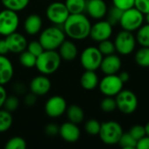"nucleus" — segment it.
Wrapping results in <instances>:
<instances>
[{
    "instance_id": "f03ea898",
    "label": "nucleus",
    "mask_w": 149,
    "mask_h": 149,
    "mask_svg": "<svg viewBox=\"0 0 149 149\" xmlns=\"http://www.w3.org/2000/svg\"><path fill=\"white\" fill-rule=\"evenodd\" d=\"M61 57L56 50H45L37 57L36 68L44 75H50L57 72L61 64Z\"/></svg>"
},
{
    "instance_id": "f8f14e48",
    "label": "nucleus",
    "mask_w": 149,
    "mask_h": 149,
    "mask_svg": "<svg viewBox=\"0 0 149 149\" xmlns=\"http://www.w3.org/2000/svg\"><path fill=\"white\" fill-rule=\"evenodd\" d=\"M67 108L65 100L58 95L51 97L45 105V111L47 116L51 118H58L62 116Z\"/></svg>"
},
{
    "instance_id": "6e6552de",
    "label": "nucleus",
    "mask_w": 149,
    "mask_h": 149,
    "mask_svg": "<svg viewBox=\"0 0 149 149\" xmlns=\"http://www.w3.org/2000/svg\"><path fill=\"white\" fill-rule=\"evenodd\" d=\"M103 55L98 47H86L80 55V64L85 70L96 71L100 68Z\"/></svg>"
},
{
    "instance_id": "de8ad7c7",
    "label": "nucleus",
    "mask_w": 149,
    "mask_h": 149,
    "mask_svg": "<svg viewBox=\"0 0 149 149\" xmlns=\"http://www.w3.org/2000/svg\"><path fill=\"white\" fill-rule=\"evenodd\" d=\"M118 75H119L120 79L122 80L123 83H126V82H127V81L130 79V75H129V73H128L127 72H126V71L120 72Z\"/></svg>"
},
{
    "instance_id": "393cba45",
    "label": "nucleus",
    "mask_w": 149,
    "mask_h": 149,
    "mask_svg": "<svg viewBox=\"0 0 149 149\" xmlns=\"http://www.w3.org/2000/svg\"><path fill=\"white\" fill-rule=\"evenodd\" d=\"M136 64L143 68H149V47L141 46L134 56Z\"/></svg>"
},
{
    "instance_id": "c756f323",
    "label": "nucleus",
    "mask_w": 149,
    "mask_h": 149,
    "mask_svg": "<svg viewBox=\"0 0 149 149\" xmlns=\"http://www.w3.org/2000/svg\"><path fill=\"white\" fill-rule=\"evenodd\" d=\"M118 144L122 148L134 149L136 148V146H137V141L129 134V132L123 133Z\"/></svg>"
},
{
    "instance_id": "c85d7f7f",
    "label": "nucleus",
    "mask_w": 149,
    "mask_h": 149,
    "mask_svg": "<svg viewBox=\"0 0 149 149\" xmlns=\"http://www.w3.org/2000/svg\"><path fill=\"white\" fill-rule=\"evenodd\" d=\"M19 62L25 68H32L36 65L37 57L31 53L29 51L25 50L19 53Z\"/></svg>"
},
{
    "instance_id": "4468645a",
    "label": "nucleus",
    "mask_w": 149,
    "mask_h": 149,
    "mask_svg": "<svg viewBox=\"0 0 149 149\" xmlns=\"http://www.w3.org/2000/svg\"><path fill=\"white\" fill-rule=\"evenodd\" d=\"M5 41L10 52L12 53H21L27 48V39L25 37L17 31L5 37Z\"/></svg>"
},
{
    "instance_id": "2f4dec72",
    "label": "nucleus",
    "mask_w": 149,
    "mask_h": 149,
    "mask_svg": "<svg viewBox=\"0 0 149 149\" xmlns=\"http://www.w3.org/2000/svg\"><path fill=\"white\" fill-rule=\"evenodd\" d=\"M100 127L101 123L95 119H90L85 124V130L90 135H99Z\"/></svg>"
},
{
    "instance_id": "f704fd0d",
    "label": "nucleus",
    "mask_w": 149,
    "mask_h": 149,
    "mask_svg": "<svg viewBox=\"0 0 149 149\" xmlns=\"http://www.w3.org/2000/svg\"><path fill=\"white\" fill-rule=\"evenodd\" d=\"M98 49L102 53L103 56L113 54L115 52V45L114 43L112 42L110 39H106L101 42H99Z\"/></svg>"
},
{
    "instance_id": "0eeeda50",
    "label": "nucleus",
    "mask_w": 149,
    "mask_h": 149,
    "mask_svg": "<svg viewBox=\"0 0 149 149\" xmlns=\"http://www.w3.org/2000/svg\"><path fill=\"white\" fill-rule=\"evenodd\" d=\"M113 43L115 51L120 55L127 56L134 52L137 41L133 32L123 30L116 35Z\"/></svg>"
},
{
    "instance_id": "b1692460",
    "label": "nucleus",
    "mask_w": 149,
    "mask_h": 149,
    "mask_svg": "<svg viewBox=\"0 0 149 149\" xmlns=\"http://www.w3.org/2000/svg\"><path fill=\"white\" fill-rule=\"evenodd\" d=\"M65 4L70 14H79L86 10V0H65Z\"/></svg>"
},
{
    "instance_id": "a878e982",
    "label": "nucleus",
    "mask_w": 149,
    "mask_h": 149,
    "mask_svg": "<svg viewBox=\"0 0 149 149\" xmlns=\"http://www.w3.org/2000/svg\"><path fill=\"white\" fill-rule=\"evenodd\" d=\"M1 2L5 9L17 12L25 9L29 4L30 0H1Z\"/></svg>"
},
{
    "instance_id": "37998d69",
    "label": "nucleus",
    "mask_w": 149,
    "mask_h": 149,
    "mask_svg": "<svg viewBox=\"0 0 149 149\" xmlns=\"http://www.w3.org/2000/svg\"><path fill=\"white\" fill-rule=\"evenodd\" d=\"M26 86L22 82H17L13 85V91L17 94H24L26 93Z\"/></svg>"
},
{
    "instance_id": "20e7f679",
    "label": "nucleus",
    "mask_w": 149,
    "mask_h": 149,
    "mask_svg": "<svg viewBox=\"0 0 149 149\" xmlns=\"http://www.w3.org/2000/svg\"><path fill=\"white\" fill-rule=\"evenodd\" d=\"M123 133V128L119 122L115 120H108L101 123L99 136L104 144L113 146L119 143Z\"/></svg>"
},
{
    "instance_id": "a211bd4d",
    "label": "nucleus",
    "mask_w": 149,
    "mask_h": 149,
    "mask_svg": "<svg viewBox=\"0 0 149 149\" xmlns=\"http://www.w3.org/2000/svg\"><path fill=\"white\" fill-rule=\"evenodd\" d=\"M86 10L91 17L100 20L107 16L108 10L104 0H86Z\"/></svg>"
},
{
    "instance_id": "ea45409f",
    "label": "nucleus",
    "mask_w": 149,
    "mask_h": 149,
    "mask_svg": "<svg viewBox=\"0 0 149 149\" xmlns=\"http://www.w3.org/2000/svg\"><path fill=\"white\" fill-rule=\"evenodd\" d=\"M134 7L143 14L149 12V0H134Z\"/></svg>"
},
{
    "instance_id": "2eb2a0df",
    "label": "nucleus",
    "mask_w": 149,
    "mask_h": 149,
    "mask_svg": "<svg viewBox=\"0 0 149 149\" xmlns=\"http://www.w3.org/2000/svg\"><path fill=\"white\" fill-rule=\"evenodd\" d=\"M121 59L116 54H110L103 57L100 68L105 75L117 74L121 68Z\"/></svg>"
},
{
    "instance_id": "c03bdc74",
    "label": "nucleus",
    "mask_w": 149,
    "mask_h": 149,
    "mask_svg": "<svg viewBox=\"0 0 149 149\" xmlns=\"http://www.w3.org/2000/svg\"><path fill=\"white\" fill-rule=\"evenodd\" d=\"M136 148L138 149H149V136L145 135L143 138L137 141Z\"/></svg>"
},
{
    "instance_id": "1a4fd4ad",
    "label": "nucleus",
    "mask_w": 149,
    "mask_h": 149,
    "mask_svg": "<svg viewBox=\"0 0 149 149\" xmlns=\"http://www.w3.org/2000/svg\"><path fill=\"white\" fill-rule=\"evenodd\" d=\"M123 85L118 74H108L100 81L98 86L105 96L115 97L123 89Z\"/></svg>"
},
{
    "instance_id": "7ed1b4c3",
    "label": "nucleus",
    "mask_w": 149,
    "mask_h": 149,
    "mask_svg": "<svg viewBox=\"0 0 149 149\" xmlns=\"http://www.w3.org/2000/svg\"><path fill=\"white\" fill-rule=\"evenodd\" d=\"M65 40V33L57 26H51L45 29L38 39L45 50H56Z\"/></svg>"
},
{
    "instance_id": "bb28decb",
    "label": "nucleus",
    "mask_w": 149,
    "mask_h": 149,
    "mask_svg": "<svg viewBox=\"0 0 149 149\" xmlns=\"http://www.w3.org/2000/svg\"><path fill=\"white\" fill-rule=\"evenodd\" d=\"M136 41L141 46L149 47V24H142L137 30Z\"/></svg>"
},
{
    "instance_id": "6ab92c4d",
    "label": "nucleus",
    "mask_w": 149,
    "mask_h": 149,
    "mask_svg": "<svg viewBox=\"0 0 149 149\" xmlns=\"http://www.w3.org/2000/svg\"><path fill=\"white\" fill-rule=\"evenodd\" d=\"M14 74L13 65L5 55H0V85L4 86L9 83Z\"/></svg>"
},
{
    "instance_id": "a18cd8bd",
    "label": "nucleus",
    "mask_w": 149,
    "mask_h": 149,
    "mask_svg": "<svg viewBox=\"0 0 149 149\" xmlns=\"http://www.w3.org/2000/svg\"><path fill=\"white\" fill-rule=\"evenodd\" d=\"M9 52L5 39H0V55H6Z\"/></svg>"
},
{
    "instance_id": "473e14b6",
    "label": "nucleus",
    "mask_w": 149,
    "mask_h": 149,
    "mask_svg": "<svg viewBox=\"0 0 149 149\" xmlns=\"http://www.w3.org/2000/svg\"><path fill=\"white\" fill-rule=\"evenodd\" d=\"M100 109L105 113H112L115 109H117L115 98L106 96L100 102Z\"/></svg>"
},
{
    "instance_id": "49530a36",
    "label": "nucleus",
    "mask_w": 149,
    "mask_h": 149,
    "mask_svg": "<svg viewBox=\"0 0 149 149\" xmlns=\"http://www.w3.org/2000/svg\"><path fill=\"white\" fill-rule=\"evenodd\" d=\"M6 97H7L6 90L3 87V86L0 85V109L3 106V103H4V100H5Z\"/></svg>"
},
{
    "instance_id": "72a5a7b5",
    "label": "nucleus",
    "mask_w": 149,
    "mask_h": 149,
    "mask_svg": "<svg viewBox=\"0 0 149 149\" xmlns=\"http://www.w3.org/2000/svg\"><path fill=\"white\" fill-rule=\"evenodd\" d=\"M27 147L26 141L18 136L10 138L5 144V149H25Z\"/></svg>"
},
{
    "instance_id": "c9c22d12",
    "label": "nucleus",
    "mask_w": 149,
    "mask_h": 149,
    "mask_svg": "<svg viewBox=\"0 0 149 149\" xmlns=\"http://www.w3.org/2000/svg\"><path fill=\"white\" fill-rule=\"evenodd\" d=\"M18 106H19V100H18L17 97L11 95V96L6 97L3 107H4L5 110H7L9 112H13L17 109Z\"/></svg>"
},
{
    "instance_id": "9d476101",
    "label": "nucleus",
    "mask_w": 149,
    "mask_h": 149,
    "mask_svg": "<svg viewBox=\"0 0 149 149\" xmlns=\"http://www.w3.org/2000/svg\"><path fill=\"white\" fill-rule=\"evenodd\" d=\"M18 24L19 18L16 11L8 9L0 11V35L6 37L15 32Z\"/></svg>"
},
{
    "instance_id": "9b49d317",
    "label": "nucleus",
    "mask_w": 149,
    "mask_h": 149,
    "mask_svg": "<svg viewBox=\"0 0 149 149\" xmlns=\"http://www.w3.org/2000/svg\"><path fill=\"white\" fill-rule=\"evenodd\" d=\"M45 14L52 23L55 24H63L68 18L70 12L64 3L54 2L48 5Z\"/></svg>"
},
{
    "instance_id": "7c9ffc66",
    "label": "nucleus",
    "mask_w": 149,
    "mask_h": 149,
    "mask_svg": "<svg viewBox=\"0 0 149 149\" xmlns=\"http://www.w3.org/2000/svg\"><path fill=\"white\" fill-rule=\"evenodd\" d=\"M122 13H123V10L115 7V6H113L109 10H107V21L113 26L117 24L120 23V20L121 18V16H122Z\"/></svg>"
},
{
    "instance_id": "4be33fe9",
    "label": "nucleus",
    "mask_w": 149,
    "mask_h": 149,
    "mask_svg": "<svg viewBox=\"0 0 149 149\" xmlns=\"http://www.w3.org/2000/svg\"><path fill=\"white\" fill-rule=\"evenodd\" d=\"M99 83L100 79L95 71L86 70L80 77V85L85 90L92 91L99 86Z\"/></svg>"
},
{
    "instance_id": "e433bc0d",
    "label": "nucleus",
    "mask_w": 149,
    "mask_h": 149,
    "mask_svg": "<svg viewBox=\"0 0 149 149\" xmlns=\"http://www.w3.org/2000/svg\"><path fill=\"white\" fill-rule=\"evenodd\" d=\"M129 134L138 141L141 138H143L146 134V130H145V126L142 125H134L133 126L130 130Z\"/></svg>"
},
{
    "instance_id": "09e8293b",
    "label": "nucleus",
    "mask_w": 149,
    "mask_h": 149,
    "mask_svg": "<svg viewBox=\"0 0 149 149\" xmlns=\"http://www.w3.org/2000/svg\"><path fill=\"white\" fill-rule=\"evenodd\" d=\"M145 130H146V134L149 136V121L145 125Z\"/></svg>"
},
{
    "instance_id": "ddd939ff",
    "label": "nucleus",
    "mask_w": 149,
    "mask_h": 149,
    "mask_svg": "<svg viewBox=\"0 0 149 149\" xmlns=\"http://www.w3.org/2000/svg\"><path fill=\"white\" fill-rule=\"evenodd\" d=\"M113 26L107 20L98 21L92 25L89 37L96 42L109 39L113 34Z\"/></svg>"
},
{
    "instance_id": "39448f33",
    "label": "nucleus",
    "mask_w": 149,
    "mask_h": 149,
    "mask_svg": "<svg viewBox=\"0 0 149 149\" xmlns=\"http://www.w3.org/2000/svg\"><path fill=\"white\" fill-rule=\"evenodd\" d=\"M144 21V14L135 7H133L123 10L119 24H120L122 30L133 32L137 31L143 24Z\"/></svg>"
},
{
    "instance_id": "8fccbe9b",
    "label": "nucleus",
    "mask_w": 149,
    "mask_h": 149,
    "mask_svg": "<svg viewBox=\"0 0 149 149\" xmlns=\"http://www.w3.org/2000/svg\"><path fill=\"white\" fill-rule=\"evenodd\" d=\"M144 18H145V21L147 22V24H149V12L147 14H144Z\"/></svg>"
},
{
    "instance_id": "4c0bfd02",
    "label": "nucleus",
    "mask_w": 149,
    "mask_h": 149,
    "mask_svg": "<svg viewBox=\"0 0 149 149\" xmlns=\"http://www.w3.org/2000/svg\"><path fill=\"white\" fill-rule=\"evenodd\" d=\"M27 51H29L31 53H32L33 55H35L36 57H38V55H40L44 51V47L42 46V45L40 44L39 41H31L27 45Z\"/></svg>"
},
{
    "instance_id": "423d86ee",
    "label": "nucleus",
    "mask_w": 149,
    "mask_h": 149,
    "mask_svg": "<svg viewBox=\"0 0 149 149\" xmlns=\"http://www.w3.org/2000/svg\"><path fill=\"white\" fill-rule=\"evenodd\" d=\"M117 109L127 115L134 113L138 107V98L136 94L130 90H121L116 96Z\"/></svg>"
},
{
    "instance_id": "dca6fc26",
    "label": "nucleus",
    "mask_w": 149,
    "mask_h": 149,
    "mask_svg": "<svg viewBox=\"0 0 149 149\" xmlns=\"http://www.w3.org/2000/svg\"><path fill=\"white\" fill-rule=\"evenodd\" d=\"M52 87L51 80L46 75H38L34 77L30 83V90L37 96H44L49 93Z\"/></svg>"
},
{
    "instance_id": "f3484780",
    "label": "nucleus",
    "mask_w": 149,
    "mask_h": 149,
    "mask_svg": "<svg viewBox=\"0 0 149 149\" xmlns=\"http://www.w3.org/2000/svg\"><path fill=\"white\" fill-rule=\"evenodd\" d=\"M60 137L66 142L74 143L80 138V130L77 124L71 121L65 122L59 127Z\"/></svg>"
},
{
    "instance_id": "79ce46f5",
    "label": "nucleus",
    "mask_w": 149,
    "mask_h": 149,
    "mask_svg": "<svg viewBox=\"0 0 149 149\" xmlns=\"http://www.w3.org/2000/svg\"><path fill=\"white\" fill-rule=\"evenodd\" d=\"M37 102V95L34 94L33 93H27L24 97V104L26 106H29V107H32L33 105H35Z\"/></svg>"
},
{
    "instance_id": "aec40b11",
    "label": "nucleus",
    "mask_w": 149,
    "mask_h": 149,
    "mask_svg": "<svg viewBox=\"0 0 149 149\" xmlns=\"http://www.w3.org/2000/svg\"><path fill=\"white\" fill-rule=\"evenodd\" d=\"M43 24L42 18L38 14H31L29 15L24 23V28L27 34L35 35L41 31Z\"/></svg>"
},
{
    "instance_id": "cd10ccee",
    "label": "nucleus",
    "mask_w": 149,
    "mask_h": 149,
    "mask_svg": "<svg viewBox=\"0 0 149 149\" xmlns=\"http://www.w3.org/2000/svg\"><path fill=\"white\" fill-rule=\"evenodd\" d=\"M13 122V118L10 112L3 109H0V133L8 131Z\"/></svg>"
},
{
    "instance_id": "f257e3e1",
    "label": "nucleus",
    "mask_w": 149,
    "mask_h": 149,
    "mask_svg": "<svg viewBox=\"0 0 149 149\" xmlns=\"http://www.w3.org/2000/svg\"><path fill=\"white\" fill-rule=\"evenodd\" d=\"M62 25L65 35L75 40H83L89 37L92 27L90 20L83 13L70 14Z\"/></svg>"
},
{
    "instance_id": "412c9836",
    "label": "nucleus",
    "mask_w": 149,
    "mask_h": 149,
    "mask_svg": "<svg viewBox=\"0 0 149 149\" xmlns=\"http://www.w3.org/2000/svg\"><path fill=\"white\" fill-rule=\"evenodd\" d=\"M58 49V53L61 58L65 61H72L78 56V48L76 45L70 40H65L60 45Z\"/></svg>"
},
{
    "instance_id": "a19ab883",
    "label": "nucleus",
    "mask_w": 149,
    "mask_h": 149,
    "mask_svg": "<svg viewBox=\"0 0 149 149\" xmlns=\"http://www.w3.org/2000/svg\"><path fill=\"white\" fill-rule=\"evenodd\" d=\"M45 132L48 136L54 137L59 134V127L56 124H53V123L48 124V125H46V127L45 128Z\"/></svg>"
},
{
    "instance_id": "5701e85b",
    "label": "nucleus",
    "mask_w": 149,
    "mask_h": 149,
    "mask_svg": "<svg viewBox=\"0 0 149 149\" xmlns=\"http://www.w3.org/2000/svg\"><path fill=\"white\" fill-rule=\"evenodd\" d=\"M65 112L69 121L77 125L81 123L85 119V113L83 109L78 105H71L66 108Z\"/></svg>"
},
{
    "instance_id": "58836bf2",
    "label": "nucleus",
    "mask_w": 149,
    "mask_h": 149,
    "mask_svg": "<svg viewBox=\"0 0 149 149\" xmlns=\"http://www.w3.org/2000/svg\"><path fill=\"white\" fill-rule=\"evenodd\" d=\"M112 1L113 6L122 10H126L134 7V0H112Z\"/></svg>"
}]
</instances>
